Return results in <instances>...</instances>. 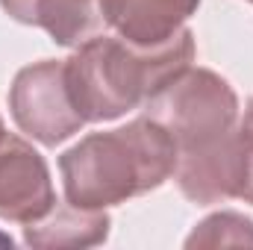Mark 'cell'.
<instances>
[{
  "instance_id": "13",
  "label": "cell",
  "mask_w": 253,
  "mask_h": 250,
  "mask_svg": "<svg viewBox=\"0 0 253 250\" xmlns=\"http://www.w3.org/2000/svg\"><path fill=\"white\" fill-rule=\"evenodd\" d=\"M251 3H253V0H251Z\"/></svg>"
},
{
  "instance_id": "4",
  "label": "cell",
  "mask_w": 253,
  "mask_h": 250,
  "mask_svg": "<svg viewBox=\"0 0 253 250\" xmlns=\"http://www.w3.org/2000/svg\"><path fill=\"white\" fill-rule=\"evenodd\" d=\"M9 112L21 132L56 147L85 126L65 80V59H42L21 68L9 88Z\"/></svg>"
},
{
  "instance_id": "1",
  "label": "cell",
  "mask_w": 253,
  "mask_h": 250,
  "mask_svg": "<svg viewBox=\"0 0 253 250\" xmlns=\"http://www.w3.org/2000/svg\"><path fill=\"white\" fill-rule=\"evenodd\" d=\"M141 115L171 132L174 180L189 200L209 206L236 197L239 97L221 74L189 65L144 103Z\"/></svg>"
},
{
  "instance_id": "11",
  "label": "cell",
  "mask_w": 253,
  "mask_h": 250,
  "mask_svg": "<svg viewBox=\"0 0 253 250\" xmlns=\"http://www.w3.org/2000/svg\"><path fill=\"white\" fill-rule=\"evenodd\" d=\"M12 245H15V242H12L9 236H3V233H0V248H12Z\"/></svg>"
},
{
  "instance_id": "3",
  "label": "cell",
  "mask_w": 253,
  "mask_h": 250,
  "mask_svg": "<svg viewBox=\"0 0 253 250\" xmlns=\"http://www.w3.org/2000/svg\"><path fill=\"white\" fill-rule=\"evenodd\" d=\"M177 168L171 132L141 115L129 124L91 132L59 156L65 200L83 209H109L159 188Z\"/></svg>"
},
{
  "instance_id": "5",
  "label": "cell",
  "mask_w": 253,
  "mask_h": 250,
  "mask_svg": "<svg viewBox=\"0 0 253 250\" xmlns=\"http://www.w3.org/2000/svg\"><path fill=\"white\" fill-rule=\"evenodd\" d=\"M56 206L50 168L44 156L15 132L0 141V218L12 224H33Z\"/></svg>"
},
{
  "instance_id": "12",
  "label": "cell",
  "mask_w": 253,
  "mask_h": 250,
  "mask_svg": "<svg viewBox=\"0 0 253 250\" xmlns=\"http://www.w3.org/2000/svg\"><path fill=\"white\" fill-rule=\"evenodd\" d=\"M3 135H6V126H3V118H0V141H3Z\"/></svg>"
},
{
  "instance_id": "2",
  "label": "cell",
  "mask_w": 253,
  "mask_h": 250,
  "mask_svg": "<svg viewBox=\"0 0 253 250\" xmlns=\"http://www.w3.org/2000/svg\"><path fill=\"white\" fill-rule=\"evenodd\" d=\"M191 62L194 33L189 27L159 47H135L121 36L100 33L65 59V80L85 124H100L144 106Z\"/></svg>"
},
{
  "instance_id": "8",
  "label": "cell",
  "mask_w": 253,
  "mask_h": 250,
  "mask_svg": "<svg viewBox=\"0 0 253 250\" xmlns=\"http://www.w3.org/2000/svg\"><path fill=\"white\" fill-rule=\"evenodd\" d=\"M109 227L106 209H83L65 200L24 227V242L30 248H94L109 239Z\"/></svg>"
},
{
  "instance_id": "7",
  "label": "cell",
  "mask_w": 253,
  "mask_h": 250,
  "mask_svg": "<svg viewBox=\"0 0 253 250\" xmlns=\"http://www.w3.org/2000/svg\"><path fill=\"white\" fill-rule=\"evenodd\" d=\"M0 6L12 21L44 30L62 47H80L106 27L100 0H0Z\"/></svg>"
},
{
  "instance_id": "10",
  "label": "cell",
  "mask_w": 253,
  "mask_h": 250,
  "mask_svg": "<svg viewBox=\"0 0 253 250\" xmlns=\"http://www.w3.org/2000/svg\"><path fill=\"white\" fill-rule=\"evenodd\" d=\"M236 144H239V177H236V197L253 203V97L248 100L245 118L236 126Z\"/></svg>"
},
{
  "instance_id": "9",
  "label": "cell",
  "mask_w": 253,
  "mask_h": 250,
  "mask_svg": "<svg viewBox=\"0 0 253 250\" xmlns=\"http://www.w3.org/2000/svg\"><path fill=\"white\" fill-rule=\"evenodd\" d=\"M253 248V221L242 212H215L186 239V248Z\"/></svg>"
},
{
  "instance_id": "6",
  "label": "cell",
  "mask_w": 253,
  "mask_h": 250,
  "mask_svg": "<svg viewBox=\"0 0 253 250\" xmlns=\"http://www.w3.org/2000/svg\"><path fill=\"white\" fill-rule=\"evenodd\" d=\"M200 0H100L106 27L135 47H159L186 30Z\"/></svg>"
}]
</instances>
